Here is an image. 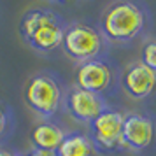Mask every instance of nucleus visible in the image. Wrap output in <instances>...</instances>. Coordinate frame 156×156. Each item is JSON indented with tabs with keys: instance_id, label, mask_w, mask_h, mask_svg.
Wrapping results in <instances>:
<instances>
[{
	"instance_id": "obj_1",
	"label": "nucleus",
	"mask_w": 156,
	"mask_h": 156,
	"mask_svg": "<svg viewBox=\"0 0 156 156\" xmlns=\"http://www.w3.org/2000/svg\"><path fill=\"white\" fill-rule=\"evenodd\" d=\"M67 21L46 7L25 11L20 20V35L23 42L39 53H53L62 48Z\"/></svg>"
},
{
	"instance_id": "obj_2",
	"label": "nucleus",
	"mask_w": 156,
	"mask_h": 156,
	"mask_svg": "<svg viewBox=\"0 0 156 156\" xmlns=\"http://www.w3.org/2000/svg\"><path fill=\"white\" fill-rule=\"evenodd\" d=\"M146 27V11L132 0L114 2L102 12L98 28L107 44H126L140 35Z\"/></svg>"
},
{
	"instance_id": "obj_3",
	"label": "nucleus",
	"mask_w": 156,
	"mask_h": 156,
	"mask_svg": "<svg viewBox=\"0 0 156 156\" xmlns=\"http://www.w3.org/2000/svg\"><path fill=\"white\" fill-rule=\"evenodd\" d=\"M65 95L67 88L63 86V81L51 70H41L34 74L25 86L27 105L44 121H49L63 109Z\"/></svg>"
},
{
	"instance_id": "obj_4",
	"label": "nucleus",
	"mask_w": 156,
	"mask_h": 156,
	"mask_svg": "<svg viewBox=\"0 0 156 156\" xmlns=\"http://www.w3.org/2000/svg\"><path fill=\"white\" fill-rule=\"evenodd\" d=\"M107 41L97 25L88 21L67 23V28L62 41V49L69 58L79 63L100 58L105 53Z\"/></svg>"
},
{
	"instance_id": "obj_5",
	"label": "nucleus",
	"mask_w": 156,
	"mask_h": 156,
	"mask_svg": "<svg viewBox=\"0 0 156 156\" xmlns=\"http://www.w3.org/2000/svg\"><path fill=\"white\" fill-rule=\"evenodd\" d=\"M123 121L125 112L107 107L104 112L98 114L90 123L88 137L91 139L98 154H111L121 149H126L123 140Z\"/></svg>"
},
{
	"instance_id": "obj_6",
	"label": "nucleus",
	"mask_w": 156,
	"mask_h": 156,
	"mask_svg": "<svg viewBox=\"0 0 156 156\" xmlns=\"http://www.w3.org/2000/svg\"><path fill=\"white\" fill-rule=\"evenodd\" d=\"M74 81V86L105 97L116 88V67L104 56L93 58L77 65Z\"/></svg>"
},
{
	"instance_id": "obj_7",
	"label": "nucleus",
	"mask_w": 156,
	"mask_h": 156,
	"mask_svg": "<svg viewBox=\"0 0 156 156\" xmlns=\"http://www.w3.org/2000/svg\"><path fill=\"white\" fill-rule=\"evenodd\" d=\"M63 107L76 121L90 125L109 105H107L105 97L83 90V88H77V86H70L67 90V95H65Z\"/></svg>"
},
{
	"instance_id": "obj_8",
	"label": "nucleus",
	"mask_w": 156,
	"mask_h": 156,
	"mask_svg": "<svg viewBox=\"0 0 156 156\" xmlns=\"http://www.w3.org/2000/svg\"><path fill=\"white\" fill-rule=\"evenodd\" d=\"M123 140L130 151H146L156 142V121L140 112L125 114Z\"/></svg>"
},
{
	"instance_id": "obj_9",
	"label": "nucleus",
	"mask_w": 156,
	"mask_h": 156,
	"mask_svg": "<svg viewBox=\"0 0 156 156\" xmlns=\"http://www.w3.org/2000/svg\"><path fill=\"white\" fill-rule=\"evenodd\" d=\"M121 88L132 98H147L156 90V72L142 62L130 63L121 74Z\"/></svg>"
},
{
	"instance_id": "obj_10",
	"label": "nucleus",
	"mask_w": 156,
	"mask_h": 156,
	"mask_svg": "<svg viewBox=\"0 0 156 156\" xmlns=\"http://www.w3.org/2000/svg\"><path fill=\"white\" fill-rule=\"evenodd\" d=\"M65 135H67V132L60 125L53 123V121H41L30 132L32 149L55 153L60 147V144L65 139Z\"/></svg>"
},
{
	"instance_id": "obj_11",
	"label": "nucleus",
	"mask_w": 156,
	"mask_h": 156,
	"mask_svg": "<svg viewBox=\"0 0 156 156\" xmlns=\"http://www.w3.org/2000/svg\"><path fill=\"white\" fill-rule=\"evenodd\" d=\"M56 156H98L88 133L83 132H67L60 147L55 151Z\"/></svg>"
},
{
	"instance_id": "obj_12",
	"label": "nucleus",
	"mask_w": 156,
	"mask_h": 156,
	"mask_svg": "<svg viewBox=\"0 0 156 156\" xmlns=\"http://www.w3.org/2000/svg\"><path fill=\"white\" fill-rule=\"evenodd\" d=\"M16 132V114L12 107L0 98V147L5 146Z\"/></svg>"
},
{
	"instance_id": "obj_13",
	"label": "nucleus",
	"mask_w": 156,
	"mask_h": 156,
	"mask_svg": "<svg viewBox=\"0 0 156 156\" xmlns=\"http://www.w3.org/2000/svg\"><path fill=\"white\" fill-rule=\"evenodd\" d=\"M140 62L146 65V67H149L151 70L156 72V39L147 41V42L142 46Z\"/></svg>"
},
{
	"instance_id": "obj_14",
	"label": "nucleus",
	"mask_w": 156,
	"mask_h": 156,
	"mask_svg": "<svg viewBox=\"0 0 156 156\" xmlns=\"http://www.w3.org/2000/svg\"><path fill=\"white\" fill-rule=\"evenodd\" d=\"M0 156H18V151L2 146V147H0Z\"/></svg>"
},
{
	"instance_id": "obj_15",
	"label": "nucleus",
	"mask_w": 156,
	"mask_h": 156,
	"mask_svg": "<svg viewBox=\"0 0 156 156\" xmlns=\"http://www.w3.org/2000/svg\"><path fill=\"white\" fill-rule=\"evenodd\" d=\"M34 156H56L55 153H49V151H39V149H30Z\"/></svg>"
},
{
	"instance_id": "obj_16",
	"label": "nucleus",
	"mask_w": 156,
	"mask_h": 156,
	"mask_svg": "<svg viewBox=\"0 0 156 156\" xmlns=\"http://www.w3.org/2000/svg\"><path fill=\"white\" fill-rule=\"evenodd\" d=\"M18 156H34L32 151H25V153H18Z\"/></svg>"
}]
</instances>
